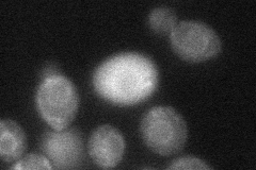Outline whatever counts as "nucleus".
Here are the masks:
<instances>
[{
	"label": "nucleus",
	"instance_id": "obj_1",
	"mask_svg": "<svg viewBox=\"0 0 256 170\" xmlns=\"http://www.w3.org/2000/svg\"><path fill=\"white\" fill-rule=\"evenodd\" d=\"M158 85V69L148 56L124 52L102 62L93 75V87L104 100L128 107L153 95Z\"/></svg>",
	"mask_w": 256,
	"mask_h": 170
},
{
	"label": "nucleus",
	"instance_id": "obj_2",
	"mask_svg": "<svg viewBox=\"0 0 256 170\" xmlns=\"http://www.w3.org/2000/svg\"><path fill=\"white\" fill-rule=\"evenodd\" d=\"M140 132L148 148L162 157L180 152L188 137L185 119L171 107L150 109L141 120Z\"/></svg>",
	"mask_w": 256,
	"mask_h": 170
},
{
	"label": "nucleus",
	"instance_id": "obj_3",
	"mask_svg": "<svg viewBox=\"0 0 256 170\" xmlns=\"http://www.w3.org/2000/svg\"><path fill=\"white\" fill-rule=\"evenodd\" d=\"M78 107L77 88L64 76H50L40 85L36 108L41 117L54 130L68 129L77 114Z\"/></svg>",
	"mask_w": 256,
	"mask_h": 170
},
{
	"label": "nucleus",
	"instance_id": "obj_4",
	"mask_svg": "<svg viewBox=\"0 0 256 170\" xmlns=\"http://www.w3.org/2000/svg\"><path fill=\"white\" fill-rule=\"evenodd\" d=\"M173 51L190 63H201L217 56L222 49L221 38L210 26L196 20L178 22L170 33Z\"/></svg>",
	"mask_w": 256,
	"mask_h": 170
},
{
	"label": "nucleus",
	"instance_id": "obj_5",
	"mask_svg": "<svg viewBox=\"0 0 256 170\" xmlns=\"http://www.w3.org/2000/svg\"><path fill=\"white\" fill-rule=\"evenodd\" d=\"M40 147L56 169L77 168L82 163L84 142L77 129L46 132Z\"/></svg>",
	"mask_w": 256,
	"mask_h": 170
},
{
	"label": "nucleus",
	"instance_id": "obj_6",
	"mask_svg": "<svg viewBox=\"0 0 256 170\" xmlns=\"http://www.w3.org/2000/svg\"><path fill=\"white\" fill-rule=\"evenodd\" d=\"M88 151L95 165L105 169L114 168L124 157L125 140L116 128L104 125L91 134Z\"/></svg>",
	"mask_w": 256,
	"mask_h": 170
},
{
	"label": "nucleus",
	"instance_id": "obj_7",
	"mask_svg": "<svg viewBox=\"0 0 256 170\" xmlns=\"http://www.w3.org/2000/svg\"><path fill=\"white\" fill-rule=\"evenodd\" d=\"M27 148L26 133L12 119L0 123V156L6 163H14L22 157Z\"/></svg>",
	"mask_w": 256,
	"mask_h": 170
},
{
	"label": "nucleus",
	"instance_id": "obj_8",
	"mask_svg": "<svg viewBox=\"0 0 256 170\" xmlns=\"http://www.w3.org/2000/svg\"><path fill=\"white\" fill-rule=\"evenodd\" d=\"M148 25L157 34H170L178 25V16L169 6H158L150 13Z\"/></svg>",
	"mask_w": 256,
	"mask_h": 170
},
{
	"label": "nucleus",
	"instance_id": "obj_9",
	"mask_svg": "<svg viewBox=\"0 0 256 170\" xmlns=\"http://www.w3.org/2000/svg\"><path fill=\"white\" fill-rule=\"evenodd\" d=\"M12 169H54V166L47 157L31 153L16 162Z\"/></svg>",
	"mask_w": 256,
	"mask_h": 170
},
{
	"label": "nucleus",
	"instance_id": "obj_10",
	"mask_svg": "<svg viewBox=\"0 0 256 170\" xmlns=\"http://www.w3.org/2000/svg\"><path fill=\"white\" fill-rule=\"evenodd\" d=\"M168 169H185V170H210L212 167L203 160H200L194 157H184L173 161L168 166Z\"/></svg>",
	"mask_w": 256,
	"mask_h": 170
}]
</instances>
